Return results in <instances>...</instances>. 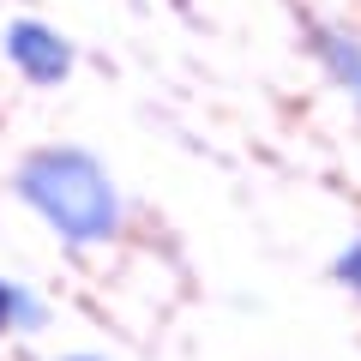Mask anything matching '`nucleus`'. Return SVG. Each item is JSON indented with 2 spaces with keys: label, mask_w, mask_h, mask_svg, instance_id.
<instances>
[{
  "label": "nucleus",
  "mask_w": 361,
  "mask_h": 361,
  "mask_svg": "<svg viewBox=\"0 0 361 361\" xmlns=\"http://www.w3.org/2000/svg\"><path fill=\"white\" fill-rule=\"evenodd\" d=\"M42 325H49V301H42L37 289L13 283V277H0V337L6 331L30 337V331H42Z\"/></svg>",
  "instance_id": "4"
},
{
  "label": "nucleus",
  "mask_w": 361,
  "mask_h": 361,
  "mask_svg": "<svg viewBox=\"0 0 361 361\" xmlns=\"http://www.w3.org/2000/svg\"><path fill=\"white\" fill-rule=\"evenodd\" d=\"M0 49H6V61H13V73L30 78L37 90H54V85L73 78V42H66L54 25H42V18H13L6 37H0Z\"/></svg>",
  "instance_id": "2"
},
{
  "label": "nucleus",
  "mask_w": 361,
  "mask_h": 361,
  "mask_svg": "<svg viewBox=\"0 0 361 361\" xmlns=\"http://www.w3.org/2000/svg\"><path fill=\"white\" fill-rule=\"evenodd\" d=\"M313 54L325 61L331 85L343 90L349 103H355V115H361V37L349 25H313Z\"/></svg>",
  "instance_id": "3"
},
{
  "label": "nucleus",
  "mask_w": 361,
  "mask_h": 361,
  "mask_svg": "<svg viewBox=\"0 0 361 361\" xmlns=\"http://www.w3.org/2000/svg\"><path fill=\"white\" fill-rule=\"evenodd\" d=\"M13 193L61 235L66 247H109L127 223L121 187L103 157L85 145H42L13 169Z\"/></svg>",
  "instance_id": "1"
},
{
  "label": "nucleus",
  "mask_w": 361,
  "mask_h": 361,
  "mask_svg": "<svg viewBox=\"0 0 361 361\" xmlns=\"http://www.w3.org/2000/svg\"><path fill=\"white\" fill-rule=\"evenodd\" d=\"M61 361H103V355H61Z\"/></svg>",
  "instance_id": "6"
},
{
  "label": "nucleus",
  "mask_w": 361,
  "mask_h": 361,
  "mask_svg": "<svg viewBox=\"0 0 361 361\" xmlns=\"http://www.w3.org/2000/svg\"><path fill=\"white\" fill-rule=\"evenodd\" d=\"M331 277H337V283H343L349 295L361 301V235H349V241L337 247V259H331Z\"/></svg>",
  "instance_id": "5"
}]
</instances>
